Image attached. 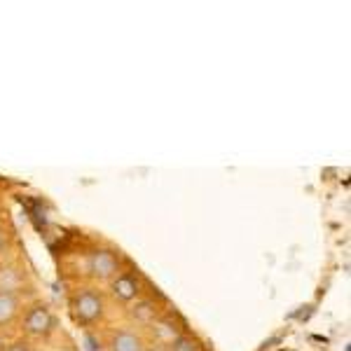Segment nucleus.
Returning <instances> with one entry per match:
<instances>
[{
	"instance_id": "nucleus-7",
	"label": "nucleus",
	"mask_w": 351,
	"mask_h": 351,
	"mask_svg": "<svg viewBox=\"0 0 351 351\" xmlns=\"http://www.w3.org/2000/svg\"><path fill=\"white\" fill-rule=\"evenodd\" d=\"M21 271L14 267H0V293H10L14 295V291L21 286Z\"/></svg>"
},
{
	"instance_id": "nucleus-6",
	"label": "nucleus",
	"mask_w": 351,
	"mask_h": 351,
	"mask_svg": "<svg viewBox=\"0 0 351 351\" xmlns=\"http://www.w3.org/2000/svg\"><path fill=\"white\" fill-rule=\"evenodd\" d=\"M19 314V302L10 293H0V326H8Z\"/></svg>"
},
{
	"instance_id": "nucleus-8",
	"label": "nucleus",
	"mask_w": 351,
	"mask_h": 351,
	"mask_svg": "<svg viewBox=\"0 0 351 351\" xmlns=\"http://www.w3.org/2000/svg\"><path fill=\"white\" fill-rule=\"evenodd\" d=\"M132 316L136 321H141V324H150V321L155 319V304H152L150 300H141V302L134 304Z\"/></svg>"
},
{
	"instance_id": "nucleus-11",
	"label": "nucleus",
	"mask_w": 351,
	"mask_h": 351,
	"mask_svg": "<svg viewBox=\"0 0 351 351\" xmlns=\"http://www.w3.org/2000/svg\"><path fill=\"white\" fill-rule=\"evenodd\" d=\"M5 248V234H3V230H0V251Z\"/></svg>"
},
{
	"instance_id": "nucleus-5",
	"label": "nucleus",
	"mask_w": 351,
	"mask_h": 351,
	"mask_svg": "<svg viewBox=\"0 0 351 351\" xmlns=\"http://www.w3.org/2000/svg\"><path fill=\"white\" fill-rule=\"evenodd\" d=\"M110 351H143V342L134 335V332H117L110 342Z\"/></svg>"
},
{
	"instance_id": "nucleus-4",
	"label": "nucleus",
	"mask_w": 351,
	"mask_h": 351,
	"mask_svg": "<svg viewBox=\"0 0 351 351\" xmlns=\"http://www.w3.org/2000/svg\"><path fill=\"white\" fill-rule=\"evenodd\" d=\"M110 291L120 302H134L141 293V286L132 274H117L110 284Z\"/></svg>"
},
{
	"instance_id": "nucleus-12",
	"label": "nucleus",
	"mask_w": 351,
	"mask_h": 351,
	"mask_svg": "<svg viewBox=\"0 0 351 351\" xmlns=\"http://www.w3.org/2000/svg\"><path fill=\"white\" fill-rule=\"evenodd\" d=\"M0 351H5V339L0 337Z\"/></svg>"
},
{
	"instance_id": "nucleus-2",
	"label": "nucleus",
	"mask_w": 351,
	"mask_h": 351,
	"mask_svg": "<svg viewBox=\"0 0 351 351\" xmlns=\"http://www.w3.org/2000/svg\"><path fill=\"white\" fill-rule=\"evenodd\" d=\"M120 271V260L110 251H96L89 258V274L96 279H115Z\"/></svg>"
},
{
	"instance_id": "nucleus-10",
	"label": "nucleus",
	"mask_w": 351,
	"mask_h": 351,
	"mask_svg": "<svg viewBox=\"0 0 351 351\" xmlns=\"http://www.w3.org/2000/svg\"><path fill=\"white\" fill-rule=\"evenodd\" d=\"M8 351H28V344L26 342H14L12 347H8Z\"/></svg>"
},
{
	"instance_id": "nucleus-3",
	"label": "nucleus",
	"mask_w": 351,
	"mask_h": 351,
	"mask_svg": "<svg viewBox=\"0 0 351 351\" xmlns=\"http://www.w3.org/2000/svg\"><path fill=\"white\" fill-rule=\"evenodd\" d=\"M52 326H54V319H52V314H49V309L45 307V304H36V307L28 311L26 319H24L26 332H28V335H36V337L47 335V332L52 330Z\"/></svg>"
},
{
	"instance_id": "nucleus-1",
	"label": "nucleus",
	"mask_w": 351,
	"mask_h": 351,
	"mask_svg": "<svg viewBox=\"0 0 351 351\" xmlns=\"http://www.w3.org/2000/svg\"><path fill=\"white\" fill-rule=\"evenodd\" d=\"M73 311H75V319L80 324H94L104 314V300H101L99 293L87 288V291L77 293L75 300H73Z\"/></svg>"
},
{
	"instance_id": "nucleus-9",
	"label": "nucleus",
	"mask_w": 351,
	"mask_h": 351,
	"mask_svg": "<svg viewBox=\"0 0 351 351\" xmlns=\"http://www.w3.org/2000/svg\"><path fill=\"white\" fill-rule=\"evenodd\" d=\"M199 347H197V342L192 337H185V335H178L173 337L171 342V351H197Z\"/></svg>"
}]
</instances>
